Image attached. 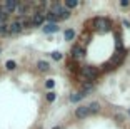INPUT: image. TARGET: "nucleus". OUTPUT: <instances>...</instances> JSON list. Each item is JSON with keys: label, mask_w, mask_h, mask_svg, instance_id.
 <instances>
[{"label": "nucleus", "mask_w": 130, "mask_h": 129, "mask_svg": "<svg viewBox=\"0 0 130 129\" xmlns=\"http://www.w3.org/2000/svg\"><path fill=\"white\" fill-rule=\"evenodd\" d=\"M85 97V94H84V92H75V94H72V96H70V102H78V101H82V99H84Z\"/></svg>", "instance_id": "11"}, {"label": "nucleus", "mask_w": 130, "mask_h": 129, "mask_svg": "<svg viewBox=\"0 0 130 129\" xmlns=\"http://www.w3.org/2000/svg\"><path fill=\"white\" fill-rule=\"evenodd\" d=\"M69 17H70V10H69V8H63V10L60 12V15H58V19H60V20H67Z\"/></svg>", "instance_id": "14"}, {"label": "nucleus", "mask_w": 130, "mask_h": 129, "mask_svg": "<svg viewBox=\"0 0 130 129\" xmlns=\"http://www.w3.org/2000/svg\"><path fill=\"white\" fill-rule=\"evenodd\" d=\"M128 4H130L128 0H122V2H120V5H122V7H128Z\"/></svg>", "instance_id": "23"}, {"label": "nucleus", "mask_w": 130, "mask_h": 129, "mask_svg": "<svg viewBox=\"0 0 130 129\" xmlns=\"http://www.w3.org/2000/svg\"><path fill=\"white\" fill-rule=\"evenodd\" d=\"M0 34H2V35L8 34V25H7V24H0Z\"/></svg>", "instance_id": "18"}, {"label": "nucleus", "mask_w": 130, "mask_h": 129, "mask_svg": "<svg viewBox=\"0 0 130 129\" xmlns=\"http://www.w3.org/2000/svg\"><path fill=\"white\" fill-rule=\"evenodd\" d=\"M37 67H38V71L45 72V71H48V69H50V64H48V62H45V61H38Z\"/></svg>", "instance_id": "12"}, {"label": "nucleus", "mask_w": 130, "mask_h": 129, "mask_svg": "<svg viewBox=\"0 0 130 129\" xmlns=\"http://www.w3.org/2000/svg\"><path fill=\"white\" fill-rule=\"evenodd\" d=\"M50 55L54 57L55 61H60V59H62V54H60V52H52V54H50Z\"/></svg>", "instance_id": "22"}, {"label": "nucleus", "mask_w": 130, "mask_h": 129, "mask_svg": "<svg viewBox=\"0 0 130 129\" xmlns=\"http://www.w3.org/2000/svg\"><path fill=\"white\" fill-rule=\"evenodd\" d=\"M45 86H47V87H48V89H54V86H55V80L48 79V80H47V82H45Z\"/></svg>", "instance_id": "21"}, {"label": "nucleus", "mask_w": 130, "mask_h": 129, "mask_svg": "<svg viewBox=\"0 0 130 129\" xmlns=\"http://www.w3.org/2000/svg\"><path fill=\"white\" fill-rule=\"evenodd\" d=\"M63 37H65V40H72L73 37H75V32L72 30V29H69V30H65V34H63Z\"/></svg>", "instance_id": "15"}, {"label": "nucleus", "mask_w": 130, "mask_h": 129, "mask_svg": "<svg viewBox=\"0 0 130 129\" xmlns=\"http://www.w3.org/2000/svg\"><path fill=\"white\" fill-rule=\"evenodd\" d=\"M65 5H67L69 8H73V7L78 5V2H77V0H65Z\"/></svg>", "instance_id": "17"}, {"label": "nucleus", "mask_w": 130, "mask_h": 129, "mask_svg": "<svg viewBox=\"0 0 130 129\" xmlns=\"http://www.w3.org/2000/svg\"><path fill=\"white\" fill-rule=\"evenodd\" d=\"M5 67H7L8 71H13V69L17 67V64H15L13 61H7V64H5Z\"/></svg>", "instance_id": "19"}, {"label": "nucleus", "mask_w": 130, "mask_h": 129, "mask_svg": "<svg viewBox=\"0 0 130 129\" xmlns=\"http://www.w3.org/2000/svg\"><path fill=\"white\" fill-rule=\"evenodd\" d=\"M55 99H57V96H55V92H54V91L47 94V101H48V102H54Z\"/></svg>", "instance_id": "20"}, {"label": "nucleus", "mask_w": 130, "mask_h": 129, "mask_svg": "<svg viewBox=\"0 0 130 129\" xmlns=\"http://www.w3.org/2000/svg\"><path fill=\"white\" fill-rule=\"evenodd\" d=\"M8 15H10V14H8V12L4 8V5H0V24H5V22H7Z\"/></svg>", "instance_id": "9"}, {"label": "nucleus", "mask_w": 130, "mask_h": 129, "mask_svg": "<svg viewBox=\"0 0 130 129\" xmlns=\"http://www.w3.org/2000/svg\"><path fill=\"white\" fill-rule=\"evenodd\" d=\"M88 111H90V114H95V112H99V109H100V106H99V102H92V104H88Z\"/></svg>", "instance_id": "13"}, {"label": "nucleus", "mask_w": 130, "mask_h": 129, "mask_svg": "<svg viewBox=\"0 0 130 129\" xmlns=\"http://www.w3.org/2000/svg\"><path fill=\"white\" fill-rule=\"evenodd\" d=\"M93 27L99 32H108L112 25H110V20L105 19V17H95L93 19Z\"/></svg>", "instance_id": "1"}, {"label": "nucleus", "mask_w": 130, "mask_h": 129, "mask_svg": "<svg viewBox=\"0 0 130 129\" xmlns=\"http://www.w3.org/2000/svg\"><path fill=\"white\" fill-rule=\"evenodd\" d=\"M45 19H48V22H50V24H55L57 20H60L57 15H54V14H48V12H47V17H45Z\"/></svg>", "instance_id": "16"}, {"label": "nucleus", "mask_w": 130, "mask_h": 129, "mask_svg": "<svg viewBox=\"0 0 130 129\" xmlns=\"http://www.w3.org/2000/svg\"><path fill=\"white\" fill-rule=\"evenodd\" d=\"M75 116L78 119H85V118H88V116H90V111H88L87 106H78L75 109Z\"/></svg>", "instance_id": "4"}, {"label": "nucleus", "mask_w": 130, "mask_h": 129, "mask_svg": "<svg viewBox=\"0 0 130 129\" xmlns=\"http://www.w3.org/2000/svg\"><path fill=\"white\" fill-rule=\"evenodd\" d=\"M17 7H19V2L17 0H7L4 4V8L8 12V14H13V12L17 10Z\"/></svg>", "instance_id": "6"}, {"label": "nucleus", "mask_w": 130, "mask_h": 129, "mask_svg": "<svg viewBox=\"0 0 130 129\" xmlns=\"http://www.w3.org/2000/svg\"><path fill=\"white\" fill-rule=\"evenodd\" d=\"M80 74H82V77H84V79L92 80V79H95V77H97L99 71H97L95 67H92V65H85V67H82Z\"/></svg>", "instance_id": "2"}, {"label": "nucleus", "mask_w": 130, "mask_h": 129, "mask_svg": "<svg viewBox=\"0 0 130 129\" xmlns=\"http://www.w3.org/2000/svg\"><path fill=\"white\" fill-rule=\"evenodd\" d=\"M72 57L73 59H82V57H84V49H82L80 45H75L72 49Z\"/></svg>", "instance_id": "8"}, {"label": "nucleus", "mask_w": 130, "mask_h": 129, "mask_svg": "<svg viewBox=\"0 0 130 129\" xmlns=\"http://www.w3.org/2000/svg\"><path fill=\"white\" fill-rule=\"evenodd\" d=\"M63 10V7H62L60 4H58V2H55V4H52L50 5V8H48V14H54V15H60V12Z\"/></svg>", "instance_id": "7"}, {"label": "nucleus", "mask_w": 130, "mask_h": 129, "mask_svg": "<svg viewBox=\"0 0 130 129\" xmlns=\"http://www.w3.org/2000/svg\"><path fill=\"white\" fill-rule=\"evenodd\" d=\"M57 30H58L57 24H48V25L43 27V32H45V34H54V32H57Z\"/></svg>", "instance_id": "10"}, {"label": "nucleus", "mask_w": 130, "mask_h": 129, "mask_svg": "<svg viewBox=\"0 0 130 129\" xmlns=\"http://www.w3.org/2000/svg\"><path fill=\"white\" fill-rule=\"evenodd\" d=\"M45 17H47L45 12L37 10V12H35V15L32 17V25H34V27H40L43 24V20H45Z\"/></svg>", "instance_id": "3"}, {"label": "nucleus", "mask_w": 130, "mask_h": 129, "mask_svg": "<svg viewBox=\"0 0 130 129\" xmlns=\"http://www.w3.org/2000/svg\"><path fill=\"white\" fill-rule=\"evenodd\" d=\"M28 8H30V4H27V2H19V7H17V14H19L20 17H25L27 15Z\"/></svg>", "instance_id": "5"}, {"label": "nucleus", "mask_w": 130, "mask_h": 129, "mask_svg": "<svg viewBox=\"0 0 130 129\" xmlns=\"http://www.w3.org/2000/svg\"><path fill=\"white\" fill-rule=\"evenodd\" d=\"M52 129H62V127H60V126H57V127H52Z\"/></svg>", "instance_id": "24"}]
</instances>
